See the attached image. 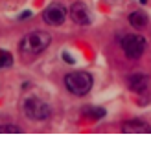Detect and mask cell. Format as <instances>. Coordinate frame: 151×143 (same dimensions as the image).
Here are the masks:
<instances>
[{
  "mask_svg": "<svg viewBox=\"0 0 151 143\" xmlns=\"http://www.w3.org/2000/svg\"><path fill=\"white\" fill-rule=\"evenodd\" d=\"M147 85H149V77L146 73H133L127 79V86L137 94H144L147 90Z\"/></svg>",
  "mask_w": 151,
  "mask_h": 143,
  "instance_id": "obj_8",
  "label": "cell"
},
{
  "mask_svg": "<svg viewBox=\"0 0 151 143\" xmlns=\"http://www.w3.org/2000/svg\"><path fill=\"white\" fill-rule=\"evenodd\" d=\"M94 85V79L92 75L87 73V72H72L65 77V86L70 94L74 95H87L90 90H92Z\"/></svg>",
  "mask_w": 151,
  "mask_h": 143,
  "instance_id": "obj_2",
  "label": "cell"
},
{
  "mask_svg": "<svg viewBox=\"0 0 151 143\" xmlns=\"http://www.w3.org/2000/svg\"><path fill=\"white\" fill-rule=\"evenodd\" d=\"M42 20L48 26H61L66 20V7L61 4H50L42 11Z\"/></svg>",
  "mask_w": 151,
  "mask_h": 143,
  "instance_id": "obj_5",
  "label": "cell"
},
{
  "mask_svg": "<svg viewBox=\"0 0 151 143\" xmlns=\"http://www.w3.org/2000/svg\"><path fill=\"white\" fill-rule=\"evenodd\" d=\"M122 132L124 134H149L151 127L142 119H129V121L122 123Z\"/></svg>",
  "mask_w": 151,
  "mask_h": 143,
  "instance_id": "obj_7",
  "label": "cell"
},
{
  "mask_svg": "<svg viewBox=\"0 0 151 143\" xmlns=\"http://www.w3.org/2000/svg\"><path fill=\"white\" fill-rule=\"evenodd\" d=\"M147 22H149V18H147V15L144 11H133V13H129V24L134 29H144L147 26Z\"/></svg>",
  "mask_w": 151,
  "mask_h": 143,
  "instance_id": "obj_9",
  "label": "cell"
},
{
  "mask_svg": "<svg viewBox=\"0 0 151 143\" xmlns=\"http://www.w3.org/2000/svg\"><path fill=\"white\" fill-rule=\"evenodd\" d=\"M22 129L17 125H0V134H20Z\"/></svg>",
  "mask_w": 151,
  "mask_h": 143,
  "instance_id": "obj_12",
  "label": "cell"
},
{
  "mask_svg": "<svg viewBox=\"0 0 151 143\" xmlns=\"http://www.w3.org/2000/svg\"><path fill=\"white\" fill-rule=\"evenodd\" d=\"M70 18L76 22L78 26H88L92 18H90V13L87 9V6L83 2H74L70 6Z\"/></svg>",
  "mask_w": 151,
  "mask_h": 143,
  "instance_id": "obj_6",
  "label": "cell"
},
{
  "mask_svg": "<svg viewBox=\"0 0 151 143\" xmlns=\"http://www.w3.org/2000/svg\"><path fill=\"white\" fill-rule=\"evenodd\" d=\"M122 50H124L127 59L137 61V59H140L144 55V51L147 50V41L142 35H137V33L125 35L122 39Z\"/></svg>",
  "mask_w": 151,
  "mask_h": 143,
  "instance_id": "obj_4",
  "label": "cell"
},
{
  "mask_svg": "<svg viewBox=\"0 0 151 143\" xmlns=\"http://www.w3.org/2000/svg\"><path fill=\"white\" fill-rule=\"evenodd\" d=\"M13 64V55L6 50H0V68H9Z\"/></svg>",
  "mask_w": 151,
  "mask_h": 143,
  "instance_id": "obj_11",
  "label": "cell"
},
{
  "mask_svg": "<svg viewBox=\"0 0 151 143\" xmlns=\"http://www.w3.org/2000/svg\"><path fill=\"white\" fill-rule=\"evenodd\" d=\"M50 42H52V35L50 33H46V31H32L20 41L19 50H20V53L24 57H28V55L29 57H37L50 46Z\"/></svg>",
  "mask_w": 151,
  "mask_h": 143,
  "instance_id": "obj_1",
  "label": "cell"
},
{
  "mask_svg": "<svg viewBox=\"0 0 151 143\" xmlns=\"http://www.w3.org/2000/svg\"><path fill=\"white\" fill-rule=\"evenodd\" d=\"M22 112L32 121H46L52 116L50 105L39 99V97H26L24 103H22Z\"/></svg>",
  "mask_w": 151,
  "mask_h": 143,
  "instance_id": "obj_3",
  "label": "cell"
},
{
  "mask_svg": "<svg viewBox=\"0 0 151 143\" xmlns=\"http://www.w3.org/2000/svg\"><path fill=\"white\" fill-rule=\"evenodd\" d=\"M85 116L92 117V119H101L105 116V108H101V107H87L85 108Z\"/></svg>",
  "mask_w": 151,
  "mask_h": 143,
  "instance_id": "obj_10",
  "label": "cell"
}]
</instances>
